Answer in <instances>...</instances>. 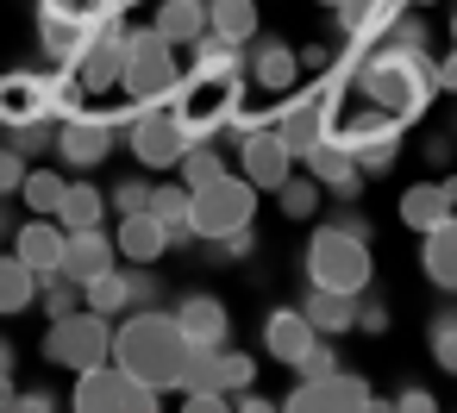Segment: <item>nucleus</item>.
I'll return each mask as SVG.
<instances>
[{
	"mask_svg": "<svg viewBox=\"0 0 457 413\" xmlns=\"http://www.w3.org/2000/svg\"><path fill=\"white\" fill-rule=\"evenodd\" d=\"M107 357H113L132 382H151V388L163 394V388H176V376H182L188 338H182V326H176L163 307H132L126 319H113Z\"/></svg>",
	"mask_w": 457,
	"mask_h": 413,
	"instance_id": "obj_1",
	"label": "nucleus"
},
{
	"mask_svg": "<svg viewBox=\"0 0 457 413\" xmlns=\"http://www.w3.org/2000/svg\"><path fill=\"white\" fill-rule=\"evenodd\" d=\"M351 82L370 95V107H382V113H395V120L426 113V101L438 95V88H432V57H426V51H395V45H382V38L351 63Z\"/></svg>",
	"mask_w": 457,
	"mask_h": 413,
	"instance_id": "obj_2",
	"label": "nucleus"
},
{
	"mask_svg": "<svg viewBox=\"0 0 457 413\" xmlns=\"http://www.w3.org/2000/svg\"><path fill=\"white\" fill-rule=\"evenodd\" d=\"M307 282L313 288H332V294H363L376 282V263H370V238L345 232V226H320L307 238Z\"/></svg>",
	"mask_w": 457,
	"mask_h": 413,
	"instance_id": "obj_3",
	"label": "nucleus"
},
{
	"mask_svg": "<svg viewBox=\"0 0 457 413\" xmlns=\"http://www.w3.org/2000/svg\"><path fill=\"white\" fill-rule=\"evenodd\" d=\"M120 88H126L132 101H176V88H182L176 45H163L151 26H145V32H126V51H120Z\"/></svg>",
	"mask_w": 457,
	"mask_h": 413,
	"instance_id": "obj_4",
	"label": "nucleus"
},
{
	"mask_svg": "<svg viewBox=\"0 0 457 413\" xmlns=\"http://www.w3.org/2000/svg\"><path fill=\"white\" fill-rule=\"evenodd\" d=\"M251 213H257V188H251L245 176H226V169H220L213 182L188 188V226H195V238L251 226Z\"/></svg>",
	"mask_w": 457,
	"mask_h": 413,
	"instance_id": "obj_5",
	"label": "nucleus"
},
{
	"mask_svg": "<svg viewBox=\"0 0 457 413\" xmlns=\"http://www.w3.org/2000/svg\"><path fill=\"white\" fill-rule=\"evenodd\" d=\"M107 344H113V319L88 313V307H70L51 319L45 332V357L63 363V369H88V363H107Z\"/></svg>",
	"mask_w": 457,
	"mask_h": 413,
	"instance_id": "obj_6",
	"label": "nucleus"
},
{
	"mask_svg": "<svg viewBox=\"0 0 457 413\" xmlns=\"http://www.w3.org/2000/svg\"><path fill=\"white\" fill-rule=\"evenodd\" d=\"M76 376H82L76 382V407L82 413H157V388L151 382H132L113 357L107 363H88Z\"/></svg>",
	"mask_w": 457,
	"mask_h": 413,
	"instance_id": "obj_7",
	"label": "nucleus"
},
{
	"mask_svg": "<svg viewBox=\"0 0 457 413\" xmlns=\"http://www.w3.org/2000/svg\"><path fill=\"white\" fill-rule=\"evenodd\" d=\"M332 132H338V145L351 151V163H357L363 176H382V169H395V157H401V120L382 113V107L351 113V120H338Z\"/></svg>",
	"mask_w": 457,
	"mask_h": 413,
	"instance_id": "obj_8",
	"label": "nucleus"
},
{
	"mask_svg": "<svg viewBox=\"0 0 457 413\" xmlns=\"http://www.w3.org/2000/svg\"><path fill=\"white\" fill-rule=\"evenodd\" d=\"M126 145H132V157H138L145 169H170L176 151L188 145V138H182L176 101H138V113L126 120Z\"/></svg>",
	"mask_w": 457,
	"mask_h": 413,
	"instance_id": "obj_9",
	"label": "nucleus"
},
{
	"mask_svg": "<svg viewBox=\"0 0 457 413\" xmlns=\"http://www.w3.org/2000/svg\"><path fill=\"white\" fill-rule=\"evenodd\" d=\"M288 407H295V413H363V407H376V394H370L363 376L326 369V376H301V382L288 388Z\"/></svg>",
	"mask_w": 457,
	"mask_h": 413,
	"instance_id": "obj_10",
	"label": "nucleus"
},
{
	"mask_svg": "<svg viewBox=\"0 0 457 413\" xmlns=\"http://www.w3.org/2000/svg\"><path fill=\"white\" fill-rule=\"evenodd\" d=\"M120 51H126V32L120 26H101V32L82 38V51L63 70L82 82V95H107V88H120Z\"/></svg>",
	"mask_w": 457,
	"mask_h": 413,
	"instance_id": "obj_11",
	"label": "nucleus"
},
{
	"mask_svg": "<svg viewBox=\"0 0 457 413\" xmlns=\"http://www.w3.org/2000/svg\"><path fill=\"white\" fill-rule=\"evenodd\" d=\"M113 138H120V126L113 120H101V113H70V120H57V157L70 163V169H95V163H107V151H113Z\"/></svg>",
	"mask_w": 457,
	"mask_h": 413,
	"instance_id": "obj_12",
	"label": "nucleus"
},
{
	"mask_svg": "<svg viewBox=\"0 0 457 413\" xmlns=\"http://www.w3.org/2000/svg\"><path fill=\"white\" fill-rule=\"evenodd\" d=\"M88 32H95V26H88V13H82V0H38V45H45L51 63H70Z\"/></svg>",
	"mask_w": 457,
	"mask_h": 413,
	"instance_id": "obj_13",
	"label": "nucleus"
},
{
	"mask_svg": "<svg viewBox=\"0 0 457 413\" xmlns=\"http://www.w3.org/2000/svg\"><path fill=\"white\" fill-rule=\"evenodd\" d=\"M307 176H313L326 194H338V201H357V194H363V169L351 163V151L338 145V132H326V138L307 145Z\"/></svg>",
	"mask_w": 457,
	"mask_h": 413,
	"instance_id": "obj_14",
	"label": "nucleus"
},
{
	"mask_svg": "<svg viewBox=\"0 0 457 413\" xmlns=\"http://www.w3.org/2000/svg\"><path fill=\"white\" fill-rule=\"evenodd\" d=\"M332 13H338V45L363 57L388 32V20L401 13V0H332Z\"/></svg>",
	"mask_w": 457,
	"mask_h": 413,
	"instance_id": "obj_15",
	"label": "nucleus"
},
{
	"mask_svg": "<svg viewBox=\"0 0 457 413\" xmlns=\"http://www.w3.org/2000/svg\"><path fill=\"white\" fill-rule=\"evenodd\" d=\"M238 169H245V182H251V188H276V182L295 169V157L282 151V138L270 132V120H263L257 132H245V138H238Z\"/></svg>",
	"mask_w": 457,
	"mask_h": 413,
	"instance_id": "obj_16",
	"label": "nucleus"
},
{
	"mask_svg": "<svg viewBox=\"0 0 457 413\" xmlns=\"http://www.w3.org/2000/svg\"><path fill=\"white\" fill-rule=\"evenodd\" d=\"M101 269H113V238H107L101 226L63 232V251H57V276L82 288V282H88V276H101Z\"/></svg>",
	"mask_w": 457,
	"mask_h": 413,
	"instance_id": "obj_17",
	"label": "nucleus"
},
{
	"mask_svg": "<svg viewBox=\"0 0 457 413\" xmlns=\"http://www.w3.org/2000/svg\"><path fill=\"white\" fill-rule=\"evenodd\" d=\"M188 51H195L188 82H201V88H238V82H245V45H226V38L201 32Z\"/></svg>",
	"mask_w": 457,
	"mask_h": 413,
	"instance_id": "obj_18",
	"label": "nucleus"
},
{
	"mask_svg": "<svg viewBox=\"0 0 457 413\" xmlns=\"http://www.w3.org/2000/svg\"><path fill=\"white\" fill-rule=\"evenodd\" d=\"M170 319L182 326L188 344H207V351H220L226 332H232V313H226V301H213V294H182Z\"/></svg>",
	"mask_w": 457,
	"mask_h": 413,
	"instance_id": "obj_19",
	"label": "nucleus"
},
{
	"mask_svg": "<svg viewBox=\"0 0 457 413\" xmlns=\"http://www.w3.org/2000/svg\"><path fill=\"white\" fill-rule=\"evenodd\" d=\"M245 76L263 88V95H288L301 82V63H295V45L282 38H257V51L245 57Z\"/></svg>",
	"mask_w": 457,
	"mask_h": 413,
	"instance_id": "obj_20",
	"label": "nucleus"
},
{
	"mask_svg": "<svg viewBox=\"0 0 457 413\" xmlns=\"http://www.w3.org/2000/svg\"><path fill=\"white\" fill-rule=\"evenodd\" d=\"M420 263H426V282H432L438 294L457 288V213H445V219L426 226V251H420Z\"/></svg>",
	"mask_w": 457,
	"mask_h": 413,
	"instance_id": "obj_21",
	"label": "nucleus"
},
{
	"mask_svg": "<svg viewBox=\"0 0 457 413\" xmlns=\"http://www.w3.org/2000/svg\"><path fill=\"white\" fill-rule=\"evenodd\" d=\"M313 338H320V332L307 326V313H301V307H276V313L263 319V351H270L276 363H288V369L301 363V351H307Z\"/></svg>",
	"mask_w": 457,
	"mask_h": 413,
	"instance_id": "obj_22",
	"label": "nucleus"
},
{
	"mask_svg": "<svg viewBox=\"0 0 457 413\" xmlns=\"http://www.w3.org/2000/svg\"><path fill=\"white\" fill-rule=\"evenodd\" d=\"M151 32H157L163 45L188 51V45L207 32V0H157V20H151Z\"/></svg>",
	"mask_w": 457,
	"mask_h": 413,
	"instance_id": "obj_23",
	"label": "nucleus"
},
{
	"mask_svg": "<svg viewBox=\"0 0 457 413\" xmlns=\"http://www.w3.org/2000/svg\"><path fill=\"white\" fill-rule=\"evenodd\" d=\"M113 251L120 257H132V263H157L163 251H170V232L138 207V213H120V232H113Z\"/></svg>",
	"mask_w": 457,
	"mask_h": 413,
	"instance_id": "obj_24",
	"label": "nucleus"
},
{
	"mask_svg": "<svg viewBox=\"0 0 457 413\" xmlns=\"http://www.w3.org/2000/svg\"><path fill=\"white\" fill-rule=\"evenodd\" d=\"M57 251H63V226L45 213V219H32V226H13V257L32 269V276H45V269H57Z\"/></svg>",
	"mask_w": 457,
	"mask_h": 413,
	"instance_id": "obj_25",
	"label": "nucleus"
},
{
	"mask_svg": "<svg viewBox=\"0 0 457 413\" xmlns=\"http://www.w3.org/2000/svg\"><path fill=\"white\" fill-rule=\"evenodd\" d=\"M445 213H457V188H451V182H413V188L401 194V226H407V232H426V226L445 219Z\"/></svg>",
	"mask_w": 457,
	"mask_h": 413,
	"instance_id": "obj_26",
	"label": "nucleus"
},
{
	"mask_svg": "<svg viewBox=\"0 0 457 413\" xmlns=\"http://www.w3.org/2000/svg\"><path fill=\"white\" fill-rule=\"evenodd\" d=\"M145 213L170 232V251H176V244H195V226H188V188H182V182H157L151 201H145Z\"/></svg>",
	"mask_w": 457,
	"mask_h": 413,
	"instance_id": "obj_27",
	"label": "nucleus"
},
{
	"mask_svg": "<svg viewBox=\"0 0 457 413\" xmlns=\"http://www.w3.org/2000/svg\"><path fill=\"white\" fill-rule=\"evenodd\" d=\"M101 213H107V194H101L95 182H63V194H57V207H51V219H57L63 232H82V226H101Z\"/></svg>",
	"mask_w": 457,
	"mask_h": 413,
	"instance_id": "obj_28",
	"label": "nucleus"
},
{
	"mask_svg": "<svg viewBox=\"0 0 457 413\" xmlns=\"http://www.w3.org/2000/svg\"><path fill=\"white\" fill-rule=\"evenodd\" d=\"M207 32L226 45H251L257 38V0H207Z\"/></svg>",
	"mask_w": 457,
	"mask_h": 413,
	"instance_id": "obj_29",
	"label": "nucleus"
},
{
	"mask_svg": "<svg viewBox=\"0 0 457 413\" xmlns=\"http://www.w3.org/2000/svg\"><path fill=\"white\" fill-rule=\"evenodd\" d=\"M351 301H357V294H332V288H307V301H301V313H307V326H313L320 338H345V332H351Z\"/></svg>",
	"mask_w": 457,
	"mask_h": 413,
	"instance_id": "obj_30",
	"label": "nucleus"
},
{
	"mask_svg": "<svg viewBox=\"0 0 457 413\" xmlns=\"http://www.w3.org/2000/svg\"><path fill=\"white\" fill-rule=\"evenodd\" d=\"M251 376H257V363H251L245 351H226V344H220V351L207 357V388H220L226 401H232L238 388H251Z\"/></svg>",
	"mask_w": 457,
	"mask_h": 413,
	"instance_id": "obj_31",
	"label": "nucleus"
},
{
	"mask_svg": "<svg viewBox=\"0 0 457 413\" xmlns=\"http://www.w3.org/2000/svg\"><path fill=\"white\" fill-rule=\"evenodd\" d=\"M38 301V276L20 257H0V313H26Z\"/></svg>",
	"mask_w": 457,
	"mask_h": 413,
	"instance_id": "obj_32",
	"label": "nucleus"
},
{
	"mask_svg": "<svg viewBox=\"0 0 457 413\" xmlns=\"http://www.w3.org/2000/svg\"><path fill=\"white\" fill-rule=\"evenodd\" d=\"M82 307L101 313V319H120V313H126V276H120V269L88 276V282H82Z\"/></svg>",
	"mask_w": 457,
	"mask_h": 413,
	"instance_id": "obj_33",
	"label": "nucleus"
},
{
	"mask_svg": "<svg viewBox=\"0 0 457 413\" xmlns=\"http://www.w3.org/2000/svg\"><path fill=\"white\" fill-rule=\"evenodd\" d=\"M276 201H282V213H288V219H313V207H320V182L288 169V176L276 182Z\"/></svg>",
	"mask_w": 457,
	"mask_h": 413,
	"instance_id": "obj_34",
	"label": "nucleus"
},
{
	"mask_svg": "<svg viewBox=\"0 0 457 413\" xmlns=\"http://www.w3.org/2000/svg\"><path fill=\"white\" fill-rule=\"evenodd\" d=\"M0 132H7V145L32 163L38 151H51V138H57V120H13V126H0Z\"/></svg>",
	"mask_w": 457,
	"mask_h": 413,
	"instance_id": "obj_35",
	"label": "nucleus"
},
{
	"mask_svg": "<svg viewBox=\"0 0 457 413\" xmlns=\"http://www.w3.org/2000/svg\"><path fill=\"white\" fill-rule=\"evenodd\" d=\"M13 194H20L32 213H51V207H57V194H63V176H57V169H26Z\"/></svg>",
	"mask_w": 457,
	"mask_h": 413,
	"instance_id": "obj_36",
	"label": "nucleus"
},
{
	"mask_svg": "<svg viewBox=\"0 0 457 413\" xmlns=\"http://www.w3.org/2000/svg\"><path fill=\"white\" fill-rule=\"evenodd\" d=\"M382 45H395V51H432V26L420 13H395L388 32H382Z\"/></svg>",
	"mask_w": 457,
	"mask_h": 413,
	"instance_id": "obj_37",
	"label": "nucleus"
},
{
	"mask_svg": "<svg viewBox=\"0 0 457 413\" xmlns=\"http://www.w3.org/2000/svg\"><path fill=\"white\" fill-rule=\"evenodd\" d=\"M201 244H207V263H238V257L257 251V232H251V226H232V232H213V238H201Z\"/></svg>",
	"mask_w": 457,
	"mask_h": 413,
	"instance_id": "obj_38",
	"label": "nucleus"
},
{
	"mask_svg": "<svg viewBox=\"0 0 457 413\" xmlns=\"http://www.w3.org/2000/svg\"><path fill=\"white\" fill-rule=\"evenodd\" d=\"M120 276H126V313H132V307H163V282L151 276V263L120 269Z\"/></svg>",
	"mask_w": 457,
	"mask_h": 413,
	"instance_id": "obj_39",
	"label": "nucleus"
},
{
	"mask_svg": "<svg viewBox=\"0 0 457 413\" xmlns=\"http://www.w3.org/2000/svg\"><path fill=\"white\" fill-rule=\"evenodd\" d=\"M432 363L438 369H457V313H432Z\"/></svg>",
	"mask_w": 457,
	"mask_h": 413,
	"instance_id": "obj_40",
	"label": "nucleus"
},
{
	"mask_svg": "<svg viewBox=\"0 0 457 413\" xmlns=\"http://www.w3.org/2000/svg\"><path fill=\"white\" fill-rule=\"evenodd\" d=\"M151 201V182H138V176H126V182H113V207L120 213H138Z\"/></svg>",
	"mask_w": 457,
	"mask_h": 413,
	"instance_id": "obj_41",
	"label": "nucleus"
},
{
	"mask_svg": "<svg viewBox=\"0 0 457 413\" xmlns=\"http://www.w3.org/2000/svg\"><path fill=\"white\" fill-rule=\"evenodd\" d=\"M20 176H26V157H20L13 145H0V194H13V188H20Z\"/></svg>",
	"mask_w": 457,
	"mask_h": 413,
	"instance_id": "obj_42",
	"label": "nucleus"
},
{
	"mask_svg": "<svg viewBox=\"0 0 457 413\" xmlns=\"http://www.w3.org/2000/svg\"><path fill=\"white\" fill-rule=\"evenodd\" d=\"M7 407H20V413H45V407H51V394H45V388H13V401H7Z\"/></svg>",
	"mask_w": 457,
	"mask_h": 413,
	"instance_id": "obj_43",
	"label": "nucleus"
},
{
	"mask_svg": "<svg viewBox=\"0 0 457 413\" xmlns=\"http://www.w3.org/2000/svg\"><path fill=\"white\" fill-rule=\"evenodd\" d=\"M395 407H401V413H432L438 401H432L426 388H401V394H395Z\"/></svg>",
	"mask_w": 457,
	"mask_h": 413,
	"instance_id": "obj_44",
	"label": "nucleus"
},
{
	"mask_svg": "<svg viewBox=\"0 0 457 413\" xmlns=\"http://www.w3.org/2000/svg\"><path fill=\"white\" fill-rule=\"evenodd\" d=\"M7 401H13V344L0 338V407H7Z\"/></svg>",
	"mask_w": 457,
	"mask_h": 413,
	"instance_id": "obj_45",
	"label": "nucleus"
},
{
	"mask_svg": "<svg viewBox=\"0 0 457 413\" xmlns=\"http://www.w3.org/2000/svg\"><path fill=\"white\" fill-rule=\"evenodd\" d=\"M188 407H195V413H213V407H226V394L201 382V388H188Z\"/></svg>",
	"mask_w": 457,
	"mask_h": 413,
	"instance_id": "obj_46",
	"label": "nucleus"
},
{
	"mask_svg": "<svg viewBox=\"0 0 457 413\" xmlns=\"http://www.w3.org/2000/svg\"><path fill=\"white\" fill-rule=\"evenodd\" d=\"M432 88H457V57H432Z\"/></svg>",
	"mask_w": 457,
	"mask_h": 413,
	"instance_id": "obj_47",
	"label": "nucleus"
},
{
	"mask_svg": "<svg viewBox=\"0 0 457 413\" xmlns=\"http://www.w3.org/2000/svg\"><path fill=\"white\" fill-rule=\"evenodd\" d=\"M426 157H432V163H451V138L432 132V138H426Z\"/></svg>",
	"mask_w": 457,
	"mask_h": 413,
	"instance_id": "obj_48",
	"label": "nucleus"
},
{
	"mask_svg": "<svg viewBox=\"0 0 457 413\" xmlns=\"http://www.w3.org/2000/svg\"><path fill=\"white\" fill-rule=\"evenodd\" d=\"M332 226H345V232H357V238H370V219H363V213H338Z\"/></svg>",
	"mask_w": 457,
	"mask_h": 413,
	"instance_id": "obj_49",
	"label": "nucleus"
},
{
	"mask_svg": "<svg viewBox=\"0 0 457 413\" xmlns=\"http://www.w3.org/2000/svg\"><path fill=\"white\" fill-rule=\"evenodd\" d=\"M13 226H20L13 219V194H0V238H13Z\"/></svg>",
	"mask_w": 457,
	"mask_h": 413,
	"instance_id": "obj_50",
	"label": "nucleus"
},
{
	"mask_svg": "<svg viewBox=\"0 0 457 413\" xmlns=\"http://www.w3.org/2000/svg\"><path fill=\"white\" fill-rule=\"evenodd\" d=\"M413 7H432V0H413Z\"/></svg>",
	"mask_w": 457,
	"mask_h": 413,
	"instance_id": "obj_51",
	"label": "nucleus"
},
{
	"mask_svg": "<svg viewBox=\"0 0 457 413\" xmlns=\"http://www.w3.org/2000/svg\"><path fill=\"white\" fill-rule=\"evenodd\" d=\"M320 7H332V0H320Z\"/></svg>",
	"mask_w": 457,
	"mask_h": 413,
	"instance_id": "obj_52",
	"label": "nucleus"
},
{
	"mask_svg": "<svg viewBox=\"0 0 457 413\" xmlns=\"http://www.w3.org/2000/svg\"><path fill=\"white\" fill-rule=\"evenodd\" d=\"M120 7H126V0H120Z\"/></svg>",
	"mask_w": 457,
	"mask_h": 413,
	"instance_id": "obj_53",
	"label": "nucleus"
}]
</instances>
